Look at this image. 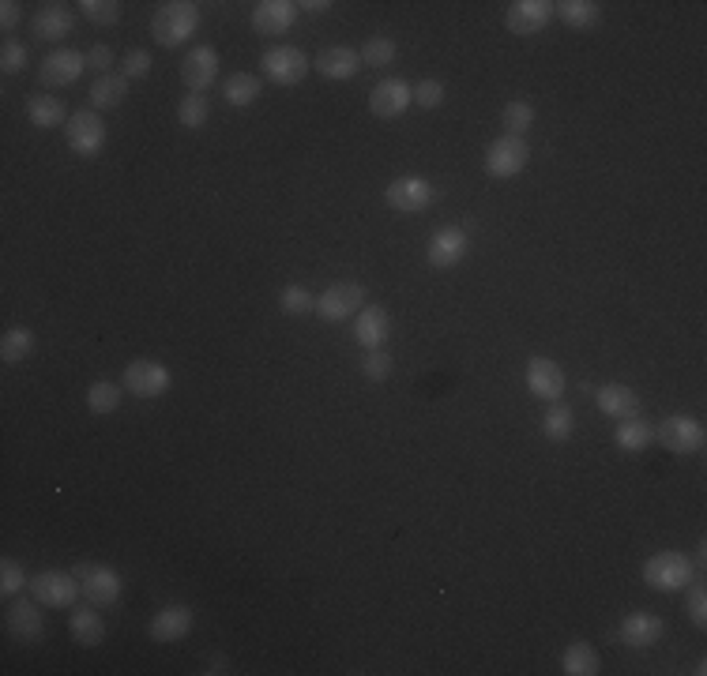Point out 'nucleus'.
Masks as SVG:
<instances>
[{"mask_svg":"<svg viewBox=\"0 0 707 676\" xmlns=\"http://www.w3.org/2000/svg\"><path fill=\"white\" fill-rule=\"evenodd\" d=\"M19 19H23V8H19L16 0H4V4H0V27H4V34L16 31Z\"/></svg>","mask_w":707,"mask_h":676,"instance_id":"obj_48","label":"nucleus"},{"mask_svg":"<svg viewBox=\"0 0 707 676\" xmlns=\"http://www.w3.org/2000/svg\"><path fill=\"white\" fill-rule=\"evenodd\" d=\"M550 19H553L550 0H516V4H508V12H504V27L512 34H538V31H546Z\"/></svg>","mask_w":707,"mask_h":676,"instance_id":"obj_19","label":"nucleus"},{"mask_svg":"<svg viewBox=\"0 0 707 676\" xmlns=\"http://www.w3.org/2000/svg\"><path fill=\"white\" fill-rule=\"evenodd\" d=\"M72 27H76V16H72V8L61 4V0H57V4H42L31 19V34L38 42H61V38L72 34Z\"/></svg>","mask_w":707,"mask_h":676,"instance_id":"obj_20","label":"nucleus"},{"mask_svg":"<svg viewBox=\"0 0 707 676\" xmlns=\"http://www.w3.org/2000/svg\"><path fill=\"white\" fill-rule=\"evenodd\" d=\"M362 376H365V380H373V384H384V380L392 376V357L384 354V350H365Z\"/></svg>","mask_w":707,"mask_h":676,"instance_id":"obj_42","label":"nucleus"},{"mask_svg":"<svg viewBox=\"0 0 707 676\" xmlns=\"http://www.w3.org/2000/svg\"><path fill=\"white\" fill-rule=\"evenodd\" d=\"M76 579H79V590H83V598L87 605H95V609H110L113 601L121 598V575L106 564H95V560H87V564H76Z\"/></svg>","mask_w":707,"mask_h":676,"instance_id":"obj_4","label":"nucleus"},{"mask_svg":"<svg viewBox=\"0 0 707 676\" xmlns=\"http://www.w3.org/2000/svg\"><path fill=\"white\" fill-rule=\"evenodd\" d=\"M621 643L625 646H636V650H644V646H655L662 639V616L655 613H629L621 620Z\"/></svg>","mask_w":707,"mask_h":676,"instance_id":"obj_24","label":"nucleus"},{"mask_svg":"<svg viewBox=\"0 0 707 676\" xmlns=\"http://www.w3.org/2000/svg\"><path fill=\"white\" fill-rule=\"evenodd\" d=\"M173 387V376L162 361H151V357H136L128 361L125 369V391H132L136 399H158Z\"/></svg>","mask_w":707,"mask_h":676,"instance_id":"obj_9","label":"nucleus"},{"mask_svg":"<svg viewBox=\"0 0 707 676\" xmlns=\"http://www.w3.org/2000/svg\"><path fill=\"white\" fill-rule=\"evenodd\" d=\"M561 669H565V676H598V650L583 639L568 643L561 654Z\"/></svg>","mask_w":707,"mask_h":676,"instance_id":"obj_30","label":"nucleus"},{"mask_svg":"<svg viewBox=\"0 0 707 676\" xmlns=\"http://www.w3.org/2000/svg\"><path fill=\"white\" fill-rule=\"evenodd\" d=\"M200 27V4L192 0H170V4H158L155 19H151V34H155L158 46L177 49L185 46L192 34Z\"/></svg>","mask_w":707,"mask_h":676,"instance_id":"obj_1","label":"nucleus"},{"mask_svg":"<svg viewBox=\"0 0 707 676\" xmlns=\"http://www.w3.org/2000/svg\"><path fill=\"white\" fill-rule=\"evenodd\" d=\"M27 61H31V53H27V46H23V42H16V38H8V42L0 46V68H4L8 76L23 72V68H27Z\"/></svg>","mask_w":707,"mask_h":676,"instance_id":"obj_43","label":"nucleus"},{"mask_svg":"<svg viewBox=\"0 0 707 676\" xmlns=\"http://www.w3.org/2000/svg\"><path fill=\"white\" fill-rule=\"evenodd\" d=\"M527 391L542 402H557L565 395V369L550 357H531L527 361Z\"/></svg>","mask_w":707,"mask_h":676,"instance_id":"obj_18","label":"nucleus"},{"mask_svg":"<svg viewBox=\"0 0 707 676\" xmlns=\"http://www.w3.org/2000/svg\"><path fill=\"white\" fill-rule=\"evenodd\" d=\"M91 109H113V106H121L128 98V79L121 76V72H110V76H98L95 83H91Z\"/></svg>","mask_w":707,"mask_h":676,"instance_id":"obj_28","label":"nucleus"},{"mask_svg":"<svg viewBox=\"0 0 707 676\" xmlns=\"http://www.w3.org/2000/svg\"><path fill=\"white\" fill-rule=\"evenodd\" d=\"M410 106H414V87L399 76H384L377 87L369 91V109H373V117H380V121H395V117H403Z\"/></svg>","mask_w":707,"mask_h":676,"instance_id":"obj_11","label":"nucleus"},{"mask_svg":"<svg viewBox=\"0 0 707 676\" xmlns=\"http://www.w3.org/2000/svg\"><path fill=\"white\" fill-rule=\"evenodd\" d=\"M23 113H27V121H31L34 128H57V124H68V109H64V102L61 98H53V94H31L27 106H23Z\"/></svg>","mask_w":707,"mask_h":676,"instance_id":"obj_26","label":"nucleus"},{"mask_svg":"<svg viewBox=\"0 0 707 676\" xmlns=\"http://www.w3.org/2000/svg\"><path fill=\"white\" fill-rule=\"evenodd\" d=\"M31 350H34V331H27V327H12V331H4V338H0V361L4 365H16L23 357H31Z\"/></svg>","mask_w":707,"mask_h":676,"instance_id":"obj_34","label":"nucleus"},{"mask_svg":"<svg viewBox=\"0 0 707 676\" xmlns=\"http://www.w3.org/2000/svg\"><path fill=\"white\" fill-rule=\"evenodd\" d=\"M31 594L38 605H49V609H68L76 605V598L83 594L79 590L76 571H42L31 579Z\"/></svg>","mask_w":707,"mask_h":676,"instance_id":"obj_10","label":"nucleus"},{"mask_svg":"<svg viewBox=\"0 0 707 676\" xmlns=\"http://www.w3.org/2000/svg\"><path fill=\"white\" fill-rule=\"evenodd\" d=\"M279 308H283L286 316H305V312H313L316 308V301L305 286H283V293H279Z\"/></svg>","mask_w":707,"mask_h":676,"instance_id":"obj_41","label":"nucleus"},{"mask_svg":"<svg viewBox=\"0 0 707 676\" xmlns=\"http://www.w3.org/2000/svg\"><path fill=\"white\" fill-rule=\"evenodd\" d=\"M365 308V290L358 282H335L328 290L316 297V316L324 323H343V320H354L358 312Z\"/></svg>","mask_w":707,"mask_h":676,"instance_id":"obj_6","label":"nucleus"},{"mask_svg":"<svg viewBox=\"0 0 707 676\" xmlns=\"http://www.w3.org/2000/svg\"><path fill=\"white\" fill-rule=\"evenodd\" d=\"M316 72L324 79H335V83H343V79H354L362 72V53L350 46H328L320 57H316Z\"/></svg>","mask_w":707,"mask_h":676,"instance_id":"obj_23","label":"nucleus"},{"mask_svg":"<svg viewBox=\"0 0 707 676\" xmlns=\"http://www.w3.org/2000/svg\"><path fill=\"white\" fill-rule=\"evenodd\" d=\"M64 139H68L72 154H79V158H95V154L106 147V124H102V117H98L95 109H76V113L68 117Z\"/></svg>","mask_w":707,"mask_h":676,"instance_id":"obj_8","label":"nucleus"},{"mask_svg":"<svg viewBox=\"0 0 707 676\" xmlns=\"http://www.w3.org/2000/svg\"><path fill=\"white\" fill-rule=\"evenodd\" d=\"M151 72V53L147 49H132L125 53V61H121V76L125 79H143Z\"/></svg>","mask_w":707,"mask_h":676,"instance_id":"obj_45","label":"nucleus"},{"mask_svg":"<svg viewBox=\"0 0 707 676\" xmlns=\"http://www.w3.org/2000/svg\"><path fill=\"white\" fill-rule=\"evenodd\" d=\"M260 68H264V76L275 87H294V83H301V79L309 76V57L298 46H271L264 49Z\"/></svg>","mask_w":707,"mask_h":676,"instance_id":"obj_7","label":"nucleus"},{"mask_svg":"<svg viewBox=\"0 0 707 676\" xmlns=\"http://www.w3.org/2000/svg\"><path fill=\"white\" fill-rule=\"evenodd\" d=\"M501 124H504V136H523V132L535 124V106H531V102H523V98L504 102Z\"/></svg>","mask_w":707,"mask_h":676,"instance_id":"obj_35","label":"nucleus"},{"mask_svg":"<svg viewBox=\"0 0 707 676\" xmlns=\"http://www.w3.org/2000/svg\"><path fill=\"white\" fill-rule=\"evenodd\" d=\"M192 624H196V616H192L189 605H166L151 616L147 639L151 643H181V639H189Z\"/></svg>","mask_w":707,"mask_h":676,"instance_id":"obj_17","label":"nucleus"},{"mask_svg":"<svg viewBox=\"0 0 707 676\" xmlns=\"http://www.w3.org/2000/svg\"><path fill=\"white\" fill-rule=\"evenodd\" d=\"M384 203L399 211V215H422L425 207L433 203V185L425 177H399L384 188Z\"/></svg>","mask_w":707,"mask_h":676,"instance_id":"obj_12","label":"nucleus"},{"mask_svg":"<svg viewBox=\"0 0 707 676\" xmlns=\"http://www.w3.org/2000/svg\"><path fill=\"white\" fill-rule=\"evenodd\" d=\"M527 158H531V143L523 136H497L486 151V173L497 181L519 177L527 169Z\"/></svg>","mask_w":707,"mask_h":676,"instance_id":"obj_5","label":"nucleus"},{"mask_svg":"<svg viewBox=\"0 0 707 676\" xmlns=\"http://www.w3.org/2000/svg\"><path fill=\"white\" fill-rule=\"evenodd\" d=\"M23 586H31L23 564L12 560V556H4V560H0V594H4V598H16Z\"/></svg>","mask_w":707,"mask_h":676,"instance_id":"obj_39","label":"nucleus"},{"mask_svg":"<svg viewBox=\"0 0 707 676\" xmlns=\"http://www.w3.org/2000/svg\"><path fill=\"white\" fill-rule=\"evenodd\" d=\"M117 406H121V387L113 380H95L87 387V410L91 414H113Z\"/></svg>","mask_w":707,"mask_h":676,"instance_id":"obj_36","label":"nucleus"},{"mask_svg":"<svg viewBox=\"0 0 707 676\" xmlns=\"http://www.w3.org/2000/svg\"><path fill=\"white\" fill-rule=\"evenodd\" d=\"M553 16L565 19V27H572V31H587L602 19V8L595 0H561V4H553Z\"/></svg>","mask_w":707,"mask_h":676,"instance_id":"obj_29","label":"nucleus"},{"mask_svg":"<svg viewBox=\"0 0 707 676\" xmlns=\"http://www.w3.org/2000/svg\"><path fill=\"white\" fill-rule=\"evenodd\" d=\"M444 102V83L440 79H422L414 83V106L418 109H437Z\"/></svg>","mask_w":707,"mask_h":676,"instance_id":"obj_44","label":"nucleus"},{"mask_svg":"<svg viewBox=\"0 0 707 676\" xmlns=\"http://www.w3.org/2000/svg\"><path fill=\"white\" fill-rule=\"evenodd\" d=\"M83 19H91L95 27H113L121 19V4L117 0H83Z\"/></svg>","mask_w":707,"mask_h":676,"instance_id":"obj_40","label":"nucleus"},{"mask_svg":"<svg viewBox=\"0 0 707 676\" xmlns=\"http://www.w3.org/2000/svg\"><path fill=\"white\" fill-rule=\"evenodd\" d=\"M4 624H8L12 639H19V643H38L46 635V620H42L38 601H12L8 613H4Z\"/></svg>","mask_w":707,"mask_h":676,"instance_id":"obj_21","label":"nucleus"},{"mask_svg":"<svg viewBox=\"0 0 707 676\" xmlns=\"http://www.w3.org/2000/svg\"><path fill=\"white\" fill-rule=\"evenodd\" d=\"M298 8H305V12H316V16H320V12H328V8H331V0H305V4H298Z\"/></svg>","mask_w":707,"mask_h":676,"instance_id":"obj_49","label":"nucleus"},{"mask_svg":"<svg viewBox=\"0 0 707 676\" xmlns=\"http://www.w3.org/2000/svg\"><path fill=\"white\" fill-rule=\"evenodd\" d=\"M696 579V564L685 553H655L644 564V583L662 594H677Z\"/></svg>","mask_w":707,"mask_h":676,"instance_id":"obj_2","label":"nucleus"},{"mask_svg":"<svg viewBox=\"0 0 707 676\" xmlns=\"http://www.w3.org/2000/svg\"><path fill=\"white\" fill-rule=\"evenodd\" d=\"M207 117H211V102H207V94H185L181 102H177V121L181 128H204Z\"/></svg>","mask_w":707,"mask_h":676,"instance_id":"obj_37","label":"nucleus"},{"mask_svg":"<svg viewBox=\"0 0 707 676\" xmlns=\"http://www.w3.org/2000/svg\"><path fill=\"white\" fill-rule=\"evenodd\" d=\"M692 590H689V620L696 624V628H707V590L704 583H696L692 579Z\"/></svg>","mask_w":707,"mask_h":676,"instance_id":"obj_46","label":"nucleus"},{"mask_svg":"<svg viewBox=\"0 0 707 676\" xmlns=\"http://www.w3.org/2000/svg\"><path fill=\"white\" fill-rule=\"evenodd\" d=\"M110 68H113V49L110 46H91L87 49V72L110 76Z\"/></svg>","mask_w":707,"mask_h":676,"instance_id":"obj_47","label":"nucleus"},{"mask_svg":"<svg viewBox=\"0 0 707 676\" xmlns=\"http://www.w3.org/2000/svg\"><path fill=\"white\" fill-rule=\"evenodd\" d=\"M68 628H72V639L79 646H98L106 639V620L95 609H76L72 620H68Z\"/></svg>","mask_w":707,"mask_h":676,"instance_id":"obj_31","label":"nucleus"},{"mask_svg":"<svg viewBox=\"0 0 707 676\" xmlns=\"http://www.w3.org/2000/svg\"><path fill=\"white\" fill-rule=\"evenodd\" d=\"M222 98L237 109L252 106V102L260 98V76H252V72H234V76L226 79V87H222Z\"/></svg>","mask_w":707,"mask_h":676,"instance_id":"obj_33","label":"nucleus"},{"mask_svg":"<svg viewBox=\"0 0 707 676\" xmlns=\"http://www.w3.org/2000/svg\"><path fill=\"white\" fill-rule=\"evenodd\" d=\"M388 331H392V320L380 305H365L358 316H354V342L362 350H384L388 342Z\"/></svg>","mask_w":707,"mask_h":676,"instance_id":"obj_22","label":"nucleus"},{"mask_svg":"<svg viewBox=\"0 0 707 676\" xmlns=\"http://www.w3.org/2000/svg\"><path fill=\"white\" fill-rule=\"evenodd\" d=\"M298 19V4L294 0H260L252 8V31L260 38H283Z\"/></svg>","mask_w":707,"mask_h":676,"instance_id":"obj_15","label":"nucleus"},{"mask_svg":"<svg viewBox=\"0 0 707 676\" xmlns=\"http://www.w3.org/2000/svg\"><path fill=\"white\" fill-rule=\"evenodd\" d=\"M572 425H576L572 406H565V402H550V406H546V414H542V432H546V440L565 444L568 436H572Z\"/></svg>","mask_w":707,"mask_h":676,"instance_id":"obj_32","label":"nucleus"},{"mask_svg":"<svg viewBox=\"0 0 707 676\" xmlns=\"http://www.w3.org/2000/svg\"><path fill=\"white\" fill-rule=\"evenodd\" d=\"M655 440L674 455H700L704 451V425L696 417L670 414L655 425Z\"/></svg>","mask_w":707,"mask_h":676,"instance_id":"obj_3","label":"nucleus"},{"mask_svg":"<svg viewBox=\"0 0 707 676\" xmlns=\"http://www.w3.org/2000/svg\"><path fill=\"white\" fill-rule=\"evenodd\" d=\"M181 79L192 94H207V87L219 79V49L215 46H192L181 61Z\"/></svg>","mask_w":707,"mask_h":676,"instance_id":"obj_14","label":"nucleus"},{"mask_svg":"<svg viewBox=\"0 0 707 676\" xmlns=\"http://www.w3.org/2000/svg\"><path fill=\"white\" fill-rule=\"evenodd\" d=\"M204 673H226V661L215 658V661H211V665H207V669H204Z\"/></svg>","mask_w":707,"mask_h":676,"instance_id":"obj_50","label":"nucleus"},{"mask_svg":"<svg viewBox=\"0 0 707 676\" xmlns=\"http://www.w3.org/2000/svg\"><path fill=\"white\" fill-rule=\"evenodd\" d=\"M467 248H471V237H467L463 226H440V230L429 237L425 256H429V263H433L437 271H448V267H456V263L467 256Z\"/></svg>","mask_w":707,"mask_h":676,"instance_id":"obj_16","label":"nucleus"},{"mask_svg":"<svg viewBox=\"0 0 707 676\" xmlns=\"http://www.w3.org/2000/svg\"><path fill=\"white\" fill-rule=\"evenodd\" d=\"M358 53H362V64H369V68H388L395 61V38L373 34V38H365V46Z\"/></svg>","mask_w":707,"mask_h":676,"instance_id":"obj_38","label":"nucleus"},{"mask_svg":"<svg viewBox=\"0 0 707 676\" xmlns=\"http://www.w3.org/2000/svg\"><path fill=\"white\" fill-rule=\"evenodd\" d=\"M651 440H655V425H647L640 417H625V421L613 429V444L621 447V451H629V455L647 451Z\"/></svg>","mask_w":707,"mask_h":676,"instance_id":"obj_27","label":"nucleus"},{"mask_svg":"<svg viewBox=\"0 0 707 676\" xmlns=\"http://www.w3.org/2000/svg\"><path fill=\"white\" fill-rule=\"evenodd\" d=\"M87 72V53H79V49H53L42 68H38V79L46 83V87H72L79 83V76Z\"/></svg>","mask_w":707,"mask_h":676,"instance_id":"obj_13","label":"nucleus"},{"mask_svg":"<svg viewBox=\"0 0 707 676\" xmlns=\"http://www.w3.org/2000/svg\"><path fill=\"white\" fill-rule=\"evenodd\" d=\"M595 406L606 417H617V421L640 414V399H636V391L625 384H602L595 391Z\"/></svg>","mask_w":707,"mask_h":676,"instance_id":"obj_25","label":"nucleus"}]
</instances>
